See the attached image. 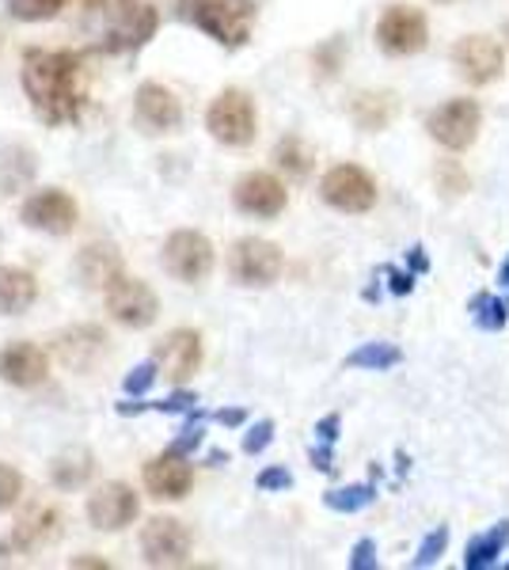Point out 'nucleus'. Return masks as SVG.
<instances>
[{
	"label": "nucleus",
	"instance_id": "2",
	"mask_svg": "<svg viewBox=\"0 0 509 570\" xmlns=\"http://www.w3.org/2000/svg\"><path fill=\"white\" fill-rule=\"evenodd\" d=\"M160 27V12L149 0H104L91 4V46L104 53L141 50Z\"/></svg>",
	"mask_w": 509,
	"mask_h": 570
},
{
	"label": "nucleus",
	"instance_id": "23",
	"mask_svg": "<svg viewBox=\"0 0 509 570\" xmlns=\"http://www.w3.org/2000/svg\"><path fill=\"white\" fill-rule=\"evenodd\" d=\"M39 301V282L20 266H0V316H23Z\"/></svg>",
	"mask_w": 509,
	"mask_h": 570
},
{
	"label": "nucleus",
	"instance_id": "9",
	"mask_svg": "<svg viewBox=\"0 0 509 570\" xmlns=\"http://www.w3.org/2000/svg\"><path fill=\"white\" fill-rule=\"evenodd\" d=\"M20 220H23V228H31V233L65 236V233H72V228H77L80 209H77V202L65 195V190L46 187V190H35V195L23 202Z\"/></svg>",
	"mask_w": 509,
	"mask_h": 570
},
{
	"label": "nucleus",
	"instance_id": "37",
	"mask_svg": "<svg viewBox=\"0 0 509 570\" xmlns=\"http://www.w3.org/2000/svg\"><path fill=\"white\" fill-rule=\"evenodd\" d=\"M23 494V475L12 464H0V510H12Z\"/></svg>",
	"mask_w": 509,
	"mask_h": 570
},
{
	"label": "nucleus",
	"instance_id": "42",
	"mask_svg": "<svg viewBox=\"0 0 509 570\" xmlns=\"http://www.w3.org/2000/svg\"><path fill=\"white\" fill-rule=\"evenodd\" d=\"M316 438L323 441V445H335V438H339V415H327V419H320V426H316Z\"/></svg>",
	"mask_w": 509,
	"mask_h": 570
},
{
	"label": "nucleus",
	"instance_id": "20",
	"mask_svg": "<svg viewBox=\"0 0 509 570\" xmlns=\"http://www.w3.org/2000/svg\"><path fill=\"white\" fill-rule=\"evenodd\" d=\"M77 274L80 282L88 285V289H110L115 285V278H123V255H118L115 244H88L80 247L77 255Z\"/></svg>",
	"mask_w": 509,
	"mask_h": 570
},
{
	"label": "nucleus",
	"instance_id": "21",
	"mask_svg": "<svg viewBox=\"0 0 509 570\" xmlns=\"http://www.w3.org/2000/svg\"><path fill=\"white\" fill-rule=\"evenodd\" d=\"M58 537V510H35L27 513V518L20 521V525L12 529V537L0 544V563L12 556H23V551H35L39 544H46V540Z\"/></svg>",
	"mask_w": 509,
	"mask_h": 570
},
{
	"label": "nucleus",
	"instance_id": "50",
	"mask_svg": "<svg viewBox=\"0 0 509 570\" xmlns=\"http://www.w3.org/2000/svg\"><path fill=\"white\" fill-rule=\"evenodd\" d=\"M506 567H509V563H506Z\"/></svg>",
	"mask_w": 509,
	"mask_h": 570
},
{
	"label": "nucleus",
	"instance_id": "31",
	"mask_svg": "<svg viewBox=\"0 0 509 570\" xmlns=\"http://www.w3.org/2000/svg\"><path fill=\"white\" fill-rule=\"evenodd\" d=\"M274 160H277V168H285L290 176H309V168H312V153H309V145L301 141V137H285V141H277V149H274Z\"/></svg>",
	"mask_w": 509,
	"mask_h": 570
},
{
	"label": "nucleus",
	"instance_id": "1",
	"mask_svg": "<svg viewBox=\"0 0 509 570\" xmlns=\"http://www.w3.org/2000/svg\"><path fill=\"white\" fill-rule=\"evenodd\" d=\"M23 91L46 126H69L88 107V72L72 50H27Z\"/></svg>",
	"mask_w": 509,
	"mask_h": 570
},
{
	"label": "nucleus",
	"instance_id": "3",
	"mask_svg": "<svg viewBox=\"0 0 509 570\" xmlns=\"http://www.w3.org/2000/svg\"><path fill=\"white\" fill-rule=\"evenodd\" d=\"M179 16L194 23L198 31H206L213 42L239 50L252 39L255 27V0H175Z\"/></svg>",
	"mask_w": 509,
	"mask_h": 570
},
{
	"label": "nucleus",
	"instance_id": "22",
	"mask_svg": "<svg viewBox=\"0 0 509 570\" xmlns=\"http://www.w3.org/2000/svg\"><path fill=\"white\" fill-rule=\"evenodd\" d=\"M58 354L69 370L88 373L107 354V335L99 327H72L58 338Z\"/></svg>",
	"mask_w": 509,
	"mask_h": 570
},
{
	"label": "nucleus",
	"instance_id": "17",
	"mask_svg": "<svg viewBox=\"0 0 509 570\" xmlns=\"http://www.w3.org/2000/svg\"><path fill=\"white\" fill-rule=\"evenodd\" d=\"M233 202H236L239 214L266 220V217L282 214L290 195H285L282 183H277L274 176H266V171H247V176L233 187Z\"/></svg>",
	"mask_w": 509,
	"mask_h": 570
},
{
	"label": "nucleus",
	"instance_id": "44",
	"mask_svg": "<svg viewBox=\"0 0 509 570\" xmlns=\"http://www.w3.org/2000/svg\"><path fill=\"white\" fill-rule=\"evenodd\" d=\"M312 464H316L320 472H331V468H335V464H331V445H323V449H312Z\"/></svg>",
	"mask_w": 509,
	"mask_h": 570
},
{
	"label": "nucleus",
	"instance_id": "33",
	"mask_svg": "<svg viewBox=\"0 0 509 570\" xmlns=\"http://www.w3.org/2000/svg\"><path fill=\"white\" fill-rule=\"evenodd\" d=\"M160 411V415H194L198 411V395L194 392H172V395H164V400H156V403H145V411Z\"/></svg>",
	"mask_w": 509,
	"mask_h": 570
},
{
	"label": "nucleus",
	"instance_id": "45",
	"mask_svg": "<svg viewBox=\"0 0 509 570\" xmlns=\"http://www.w3.org/2000/svg\"><path fill=\"white\" fill-rule=\"evenodd\" d=\"M217 422H221V426H239V422H244V411H239V407L217 411Z\"/></svg>",
	"mask_w": 509,
	"mask_h": 570
},
{
	"label": "nucleus",
	"instance_id": "24",
	"mask_svg": "<svg viewBox=\"0 0 509 570\" xmlns=\"http://www.w3.org/2000/svg\"><path fill=\"white\" fill-rule=\"evenodd\" d=\"M91 472H96V464H91L88 449H69V453L53 456V464H50V480H53V487H61V491L85 487L91 480Z\"/></svg>",
	"mask_w": 509,
	"mask_h": 570
},
{
	"label": "nucleus",
	"instance_id": "10",
	"mask_svg": "<svg viewBox=\"0 0 509 570\" xmlns=\"http://www.w3.org/2000/svg\"><path fill=\"white\" fill-rule=\"evenodd\" d=\"M104 297H107L110 320H118L123 327L141 331V327L156 324L160 301H156V293L141 278H129V274H123V278H115V285H110Z\"/></svg>",
	"mask_w": 509,
	"mask_h": 570
},
{
	"label": "nucleus",
	"instance_id": "18",
	"mask_svg": "<svg viewBox=\"0 0 509 570\" xmlns=\"http://www.w3.org/2000/svg\"><path fill=\"white\" fill-rule=\"evenodd\" d=\"M145 491L160 502H179L187 499L190 483H194V472L187 464V456H175V453H164V456H153L145 464Z\"/></svg>",
	"mask_w": 509,
	"mask_h": 570
},
{
	"label": "nucleus",
	"instance_id": "38",
	"mask_svg": "<svg viewBox=\"0 0 509 570\" xmlns=\"http://www.w3.org/2000/svg\"><path fill=\"white\" fill-rule=\"evenodd\" d=\"M271 441H274V422H271V419L255 422V426L244 434V453H247V456H258L266 445H271Z\"/></svg>",
	"mask_w": 509,
	"mask_h": 570
},
{
	"label": "nucleus",
	"instance_id": "28",
	"mask_svg": "<svg viewBox=\"0 0 509 570\" xmlns=\"http://www.w3.org/2000/svg\"><path fill=\"white\" fill-rule=\"evenodd\" d=\"M400 362H403V354L395 351L392 343H365L346 357L350 370H376V373L392 370V365H400Z\"/></svg>",
	"mask_w": 509,
	"mask_h": 570
},
{
	"label": "nucleus",
	"instance_id": "39",
	"mask_svg": "<svg viewBox=\"0 0 509 570\" xmlns=\"http://www.w3.org/2000/svg\"><path fill=\"white\" fill-rule=\"evenodd\" d=\"M438 183H441V190H449V195H464L468 190V176L452 160H446L438 168Z\"/></svg>",
	"mask_w": 509,
	"mask_h": 570
},
{
	"label": "nucleus",
	"instance_id": "4",
	"mask_svg": "<svg viewBox=\"0 0 509 570\" xmlns=\"http://www.w3.org/2000/svg\"><path fill=\"white\" fill-rule=\"evenodd\" d=\"M206 130H209L213 141L228 145V149H244V145H252L255 130H258V115H255L252 96L239 91V88L221 91L206 110Z\"/></svg>",
	"mask_w": 509,
	"mask_h": 570
},
{
	"label": "nucleus",
	"instance_id": "40",
	"mask_svg": "<svg viewBox=\"0 0 509 570\" xmlns=\"http://www.w3.org/2000/svg\"><path fill=\"white\" fill-rule=\"evenodd\" d=\"M255 483H258V491H285V487H293V475H290V468H263Z\"/></svg>",
	"mask_w": 509,
	"mask_h": 570
},
{
	"label": "nucleus",
	"instance_id": "30",
	"mask_svg": "<svg viewBox=\"0 0 509 570\" xmlns=\"http://www.w3.org/2000/svg\"><path fill=\"white\" fill-rule=\"evenodd\" d=\"M471 320H476L483 331H502L509 320V308L502 297H495V293H476V297H471Z\"/></svg>",
	"mask_w": 509,
	"mask_h": 570
},
{
	"label": "nucleus",
	"instance_id": "43",
	"mask_svg": "<svg viewBox=\"0 0 509 570\" xmlns=\"http://www.w3.org/2000/svg\"><path fill=\"white\" fill-rule=\"evenodd\" d=\"M388 285H392L395 297H403V293L414 289V274H400V271H388Z\"/></svg>",
	"mask_w": 509,
	"mask_h": 570
},
{
	"label": "nucleus",
	"instance_id": "15",
	"mask_svg": "<svg viewBox=\"0 0 509 570\" xmlns=\"http://www.w3.org/2000/svg\"><path fill=\"white\" fill-rule=\"evenodd\" d=\"M134 118L145 134H175L183 126V104L172 88L164 85H141L134 96Z\"/></svg>",
	"mask_w": 509,
	"mask_h": 570
},
{
	"label": "nucleus",
	"instance_id": "25",
	"mask_svg": "<svg viewBox=\"0 0 509 570\" xmlns=\"http://www.w3.org/2000/svg\"><path fill=\"white\" fill-rule=\"evenodd\" d=\"M506 544H509V521H498L495 529L483 532V537H476L464 551V567L468 570H487L495 567L498 559L506 556Z\"/></svg>",
	"mask_w": 509,
	"mask_h": 570
},
{
	"label": "nucleus",
	"instance_id": "11",
	"mask_svg": "<svg viewBox=\"0 0 509 570\" xmlns=\"http://www.w3.org/2000/svg\"><path fill=\"white\" fill-rule=\"evenodd\" d=\"M282 266H285L282 247L271 240H255V236L236 240L233 252H228V274H233L239 285H271L277 282Z\"/></svg>",
	"mask_w": 509,
	"mask_h": 570
},
{
	"label": "nucleus",
	"instance_id": "5",
	"mask_svg": "<svg viewBox=\"0 0 509 570\" xmlns=\"http://www.w3.org/2000/svg\"><path fill=\"white\" fill-rule=\"evenodd\" d=\"M160 263H164V271H168L175 282L194 285V282L209 278L217 255H213V244L202 233H194V228H179V233H172L168 240H164Z\"/></svg>",
	"mask_w": 509,
	"mask_h": 570
},
{
	"label": "nucleus",
	"instance_id": "14",
	"mask_svg": "<svg viewBox=\"0 0 509 570\" xmlns=\"http://www.w3.org/2000/svg\"><path fill=\"white\" fill-rule=\"evenodd\" d=\"M137 510H141V502H137L134 487H126V483H104L99 491L88 494V505H85L91 529H99V532L126 529L129 521L137 518Z\"/></svg>",
	"mask_w": 509,
	"mask_h": 570
},
{
	"label": "nucleus",
	"instance_id": "46",
	"mask_svg": "<svg viewBox=\"0 0 509 570\" xmlns=\"http://www.w3.org/2000/svg\"><path fill=\"white\" fill-rule=\"evenodd\" d=\"M407 259H411V271H425V255H422V247H411V255H407Z\"/></svg>",
	"mask_w": 509,
	"mask_h": 570
},
{
	"label": "nucleus",
	"instance_id": "19",
	"mask_svg": "<svg viewBox=\"0 0 509 570\" xmlns=\"http://www.w3.org/2000/svg\"><path fill=\"white\" fill-rule=\"evenodd\" d=\"M50 373V357H46L35 343H8L0 351V381L12 384V389H35Z\"/></svg>",
	"mask_w": 509,
	"mask_h": 570
},
{
	"label": "nucleus",
	"instance_id": "36",
	"mask_svg": "<svg viewBox=\"0 0 509 570\" xmlns=\"http://www.w3.org/2000/svg\"><path fill=\"white\" fill-rule=\"evenodd\" d=\"M198 419H202V415H198V411H194L187 426L179 430V438H175L172 445H168V453H175V456H187V453H194V449L202 445V434H206V430H202V422H198Z\"/></svg>",
	"mask_w": 509,
	"mask_h": 570
},
{
	"label": "nucleus",
	"instance_id": "27",
	"mask_svg": "<svg viewBox=\"0 0 509 570\" xmlns=\"http://www.w3.org/2000/svg\"><path fill=\"white\" fill-rule=\"evenodd\" d=\"M395 118V99L392 96H358L354 104V122L361 126V130H384L388 122Z\"/></svg>",
	"mask_w": 509,
	"mask_h": 570
},
{
	"label": "nucleus",
	"instance_id": "49",
	"mask_svg": "<svg viewBox=\"0 0 509 570\" xmlns=\"http://www.w3.org/2000/svg\"><path fill=\"white\" fill-rule=\"evenodd\" d=\"M441 4H449V0H441Z\"/></svg>",
	"mask_w": 509,
	"mask_h": 570
},
{
	"label": "nucleus",
	"instance_id": "47",
	"mask_svg": "<svg viewBox=\"0 0 509 570\" xmlns=\"http://www.w3.org/2000/svg\"><path fill=\"white\" fill-rule=\"evenodd\" d=\"M69 567H91V570H107V563H104V559H69Z\"/></svg>",
	"mask_w": 509,
	"mask_h": 570
},
{
	"label": "nucleus",
	"instance_id": "8",
	"mask_svg": "<svg viewBox=\"0 0 509 570\" xmlns=\"http://www.w3.org/2000/svg\"><path fill=\"white\" fill-rule=\"evenodd\" d=\"M479 122H483V110H479L476 99H449V104L433 107L430 118H425V130L438 145L446 149H468L479 134Z\"/></svg>",
	"mask_w": 509,
	"mask_h": 570
},
{
	"label": "nucleus",
	"instance_id": "35",
	"mask_svg": "<svg viewBox=\"0 0 509 570\" xmlns=\"http://www.w3.org/2000/svg\"><path fill=\"white\" fill-rule=\"evenodd\" d=\"M446 548H449V529H433L430 537L422 540L419 556H414V567H433L441 556H446Z\"/></svg>",
	"mask_w": 509,
	"mask_h": 570
},
{
	"label": "nucleus",
	"instance_id": "48",
	"mask_svg": "<svg viewBox=\"0 0 509 570\" xmlns=\"http://www.w3.org/2000/svg\"><path fill=\"white\" fill-rule=\"evenodd\" d=\"M498 282H502V289H509V255H506L502 271H498Z\"/></svg>",
	"mask_w": 509,
	"mask_h": 570
},
{
	"label": "nucleus",
	"instance_id": "16",
	"mask_svg": "<svg viewBox=\"0 0 509 570\" xmlns=\"http://www.w3.org/2000/svg\"><path fill=\"white\" fill-rule=\"evenodd\" d=\"M452 66H457V72L468 85L483 88L502 72V46L490 39V35H468L452 50Z\"/></svg>",
	"mask_w": 509,
	"mask_h": 570
},
{
	"label": "nucleus",
	"instance_id": "7",
	"mask_svg": "<svg viewBox=\"0 0 509 570\" xmlns=\"http://www.w3.org/2000/svg\"><path fill=\"white\" fill-rule=\"evenodd\" d=\"M425 42H430V23L419 8L411 4H392L388 12L376 20V46L392 58H411V53H422Z\"/></svg>",
	"mask_w": 509,
	"mask_h": 570
},
{
	"label": "nucleus",
	"instance_id": "41",
	"mask_svg": "<svg viewBox=\"0 0 509 570\" xmlns=\"http://www.w3.org/2000/svg\"><path fill=\"white\" fill-rule=\"evenodd\" d=\"M376 567V544L373 540H358L350 551V570H373Z\"/></svg>",
	"mask_w": 509,
	"mask_h": 570
},
{
	"label": "nucleus",
	"instance_id": "6",
	"mask_svg": "<svg viewBox=\"0 0 509 570\" xmlns=\"http://www.w3.org/2000/svg\"><path fill=\"white\" fill-rule=\"evenodd\" d=\"M320 198L339 214H369L376 206V183L358 164H339L323 176Z\"/></svg>",
	"mask_w": 509,
	"mask_h": 570
},
{
	"label": "nucleus",
	"instance_id": "29",
	"mask_svg": "<svg viewBox=\"0 0 509 570\" xmlns=\"http://www.w3.org/2000/svg\"><path fill=\"white\" fill-rule=\"evenodd\" d=\"M376 499V487L373 483H358V487H335V491L323 494V502H327V510L335 513H358L365 510L369 502Z\"/></svg>",
	"mask_w": 509,
	"mask_h": 570
},
{
	"label": "nucleus",
	"instance_id": "26",
	"mask_svg": "<svg viewBox=\"0 0 509 570\" xmlns=\"http://www.w3.org/2000/svg\"><path fill=\"white\" fill-rule=\"evenodd\" d=\"M35 176V156L31 149H4L0 153V190L16 195L23 183H31Z\"/></svg>",
	"mask_w": 509,
	"mask_h": 570
},
{
	"label": "nucleus",
	"instance_id": "32",
	"mask_svg": "<svg viewBox=\"0 0 509 570\" xmlns=\"http://www.w3.org/2000/svg\"><path fill=\"white\" fill-rule=\"evenodd\" d=\"M65 4H69V0H8V16L23 23H42V20H53Z\"/></svg>",
	"mask_w": 509,
	"mask_h": 570
},
{
	"label": "nucleus",
	"instance_id": "12",
	"mask_svg": "<svg viewBox=\"0 0 509 570\" xmlns=\"http://www.w3.org/2000/svg\"><path fill=\"white\" fill-rule=\"evenodd\" d=\"M141 556L149 567H183L190 556V529L179 518H153L141 532Z\"/></svg>",
	"mask_w": 509,
	"mask_h": 570
},
{
	"label": "nucleus",
	"instance_id": "34",
	"mask_svg": "<svg viewBox=\"0 0 509 570\" xmlns=\"http://www.w3.org/2000/svg\"><path fill=\"white\" fill-rule=\"evenodd\" d=\"M156 376H160V365H156V362L134 365V370L126 373V381H123V392L126 395H145L156 384Z\"/></svg>",
	"mask_w": 509,
	"mask_h": 570
},
{
	"label": "nucleus",
	"instance_id": "13",
	"mask_svg": "<svg viewBox=\"0 0 509 570\" xmlns=\"http://www.w3.org/2000/svg\"><path fill=\"white\" fill-rule=\"evenodd\" d=\"M153 362L160 365V373L168 376L172 384H183L198 373L202 365V335L190 327H175L168 335L156 343L153 351Z\"/></svg>",
	"mask_w": 509,
	"mask_h": 570
}]
</instances>
